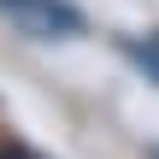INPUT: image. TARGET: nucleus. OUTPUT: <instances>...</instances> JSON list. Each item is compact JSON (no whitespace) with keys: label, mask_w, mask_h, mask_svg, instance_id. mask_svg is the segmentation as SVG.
I'll use <instances>...</instances> for the list:
<instances>
[{"label":"nucleus","mask_w":159,"mask_h":159,"mask_svg":"<svg viewBox=\"0 0 159 159\" xmlns=\"http://www.w3.org/2000/svg\"><path fill=\"white\" fill-rule=\"evenodd\" d=\"M0 18L30 41H71L83 35V12L71 0H0Z\"/></svg>","instance_id":"obj_1"},{"label":"nucleus","mask_w":159,"mask_h":159,"mask_svg":"<svg viewBox=\"0 0 159 159\" xmlns=\"http://www.w3.org/2000/svg\"><path fill=\"white\" fill-rule=\"evenodd\" d=\"M148 159H159V148H148Z\"/></svg>","instance_id":"obj_3"},{"label":"nucleus","mask_w":159,"mask_h":159,"mask_svg":"<svg viewBox=\"0 0 159 159\" xmlns=\"http://www.w3.org/2000/svg\"><path fill=\"white\" fill-rule=\"evenodd\" d=\"M12 159H18V153H12Z\"/></svg>","instance_id":"obj_4"},{"label":"nucleus","mask_w":159,"mask_h":159,"mask_svg":"<svg viewBox=\"0 0 159 159\" xmlns=\"http://www.w3.org/2000/svg\"><path fill=\"white\" fill-rule=\"evenodd\" d=\"M124 59L148 71V83H159V30L153 35H124Z\"/></svg>","instance_id":"obj_2"}]
</instances>
